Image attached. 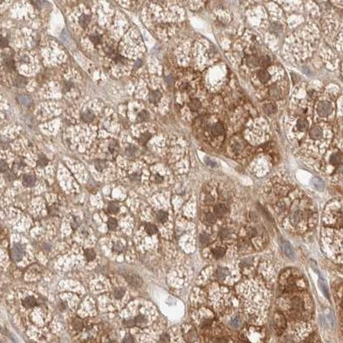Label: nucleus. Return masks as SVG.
<instances>
[{
  "mask_svg": "<svg viewBox=\"0 0 343 343\" xmlns=\"http://www.w3.org/2000/svg\"><path fill=\"white\" fill-rule=\"evenodd\" d=\"M124 293H125V290L121 288V287H119V288H115L114 289V291H113V296L117 299H120L124 295Z\"/></svg>",
  "mask_w": 343,
  "mask_h": 343,
  "instance_id": "nucleus-32",
  "label": "nucleus"
},
{
  "mask_svg": "<svg viewBox=\"0 0 343 343\" xmlns=\"http://www.w3.org/2000/svg\"><path fill=\"white\" fill-rule=\"evenodd\" d=\"M36 182V178L34 175H24L23 178V184L26 187L34 186Z\"/></svg>",
  "mask_w": 343,
  "mask_h": 343,
  "instance_id": "nucleus-10",
  "label": "nucleus"
},
{
  "mask_svg": "<svg viewBox=\"0 0 343 343\" xmlns=\"http://www.w3.org/2000/svg\"><path fill=\"white\" fill-rule=\"evenodd\" d=\"M161 94L157 90L152 91L149 94V100L152 103H157L159 100H161Z\"/></svg>",
  "mask_w": 343,
  "mask_h": 343,
  "instance_id": "nucleus-20",
  "label": "nucleus"
},
{
  "mask_svg": "<svg viewBox=\"0 0 343 343\" xmlns=\"http://www.w3.org/2000/svg\"><path fill=\"white\" fill-rule=\"evenodd\" d=\"M72 326L75 329L77 330H81L82 327H83V324H82V321L80 318H75L72 322Z\"/></svg>",
  "mask_w": 343,
  "mask_h": 343,
  "instance_id": "nucleus-34",
  "label": "nucleus"
},
{
  "mask_svg": "<svg viewBox=\"0 0 343 343\" xmlns=\"http://www.w3.org/2000/svg\"><path fill=\"white\" fill-rule=\"evenodd\" d=\"M200 242L203 245H207L209 243V237L207 233H202L200 235Z\"/></svg>",
  "mask_w": 343,
  "mask_h": 343,
  "instance_id": "nucleus-46",
  "label": "nucleus"
},
{
  "mask_svg": "<svg viewBox=\"0 0 343 343\" xmlns=\"http://www.w3.org/2000/svg\"><path fill=\"white\" fill-rule=\"evenodd\" d=\"M125 279L128 282V283L131 285L132 287H140L141 286L143 285V280L139 277L138 275H136V274H127L125 275Z\"/></svg>",
  "mask_w": 343,
  "mask_h": 343,
  "instance_id": "nucleus-6",
  "label": "nucleus"
},
{
  "mask_svg": "<svg viewBox=\"0 0 343 343\" xmlns=\"http://www.w3.org/2000/svg\"><path fill=\"white\" fill-rule=\"evenodd\" d=\"M309 135H310V137L313 140H317L323 136V130L319 126L315 125L311 129V131L309 132Z\"/></svg>",
  "mask_w": 343,
  "mask_h": 343,
  "instance_id": "nucleus-9",
  "label": "nucleus"
},
{
  "mask_svg": "<svg viewBox=\"0 0 343 343\" xmlns=\"http://www.w3.org/2000/svg\"><path fill=\"white\" fill-rule=\"evenodd\" d=\"M19 100L20 102L23 105H24V106H27L31 102L30 98L28 96H21L19 98Z\"/></svg>",
  "mask_w": 343,
  "mask_h": 343,
  "instance_id": "nucleus-50",
  "label": "nucleus"
},
{
  "mask_svg": "<svg viewBox=\"0 0 343 343\" xmlns=\"http://www.w3.org/2000/svg\"><path fill=\"white\" fill-rule=\"evenodd\" d=\"M180 89H181L182 91H188V90L190 89V86L188 84L185 83V84H183L180 86Z\"/></svg>",
  "mask_w": 343,
  "mask_h": 343,
  "instance_id": "nucleus-62",
  "label": "nucleus"
},
{
  "mask_svg": "<svg viewBox=\"0 0 343 343\" xmlns=\"http://www.w3.org/2000/svg\"><path fill=\"white\" fill-rule=\"evenodd\" d=\"M319 285H320L321 288H322V290H323V292H324V293L326 295V297L328 298V289H327V287H326V285L324 284V282L323 280H320L319 281Z\"/></svg>",
  "mask_w": 343,
  "mask_h": 343,
  "instance_id": "nucleus-51",
  "label": "nucleus"
},
{
  "mask_svg": "<svg viewBox=\"0 0 343 343\" xmlns=\"http://www.w3.org/2000/svg\"><path fill=\"white\" fill-rule=\"evenodd\" d=\"M239 324H240V321H239V317H235L233 320H232L231 325L233 328H238L239 326Z\"/></svg>",
  "mask_w": 343,
  "mask_h": 343,
  "instance_id": "nucleus-55",
  "label": "nucleus"
},
{
  "mask_svg": "<svg viewBox=\"0 0 343 343\" xmlns=\"http://www.w3.org/2000/svg\"><path fill=\"white\" fill-rule=\"evenodd\" d=\"M216 274H217V277L219 278L220 280H225L227 278V276L229 274V271L226 268H219L217 270Z\"/></svg>",
  "mask_w": 343,
  "mask_h": 343,
  "instance_id": "nucleus-23",
  "label": "nucleus"
},
{
  "mask_svg": "<svg viewBox=\"0 0 343 343\" xmlns=\"http://www.w3.org/2000/svg\"><path fill=\"white\" fill-rule=\"evenodd\" d=\"M263 109L268 114H274L277 111L276 105L274 102H268L263 105Z\"/></svg>",
  "mask_w": 343,
  "mask_h": 343,
  "instance_id": "nucleus-14",
  "label": "nucleus"
},
{
  "mask_svg": "<svg viewBox=\"0 0 343 343\" xmlns=\"http://www.w3.org/2000/svg\"><path fill=\"white\" fill-rule=\"evenodd\" d=\"M79 23L82 27H86L90 23V17L88 15H82L79 20Z\"/></svg>",
  "mask_w": 343,
  "mask_h": 343,
  "instance_id": "nucleus-30",
  "label": "nucleus"
},
{
  "mask_svg": "<svg viewBox=\"0 0 343 343\" xmlns=\"http://www.w3.org/2000/svg\"><path fill=\"white\" fill-rule=\"evenodd\" d=\"M135 322L136 326H139V327H144V326H146L147 324H148V318H147L146 316L140 314V315H138V316H136V317L135 318Z\"/></svg>",
  "mask_w": 343,
  "mask_h": 343,
  "instance_id": "nucleus-16",
  "label": "nucleus"
},
{
  "mask_svg": "<svg viewBox=\"0 0 343 343\" xmlns=\"http://www.w3.org/2000/svg\"><path fill=\"white\" fill-rule=\"evenodd\" d=\"M278 215L287 216L290 226L298 231L308 229L314 222L316 212L313 210L312 202L308 198H299L294 201L281 198L274 205Z\"/></svg>",
  "mask_w": 343,
  "mask_h": 343,
  "instance_id": "nucleus-1",
  "label": "nucleus"
},
{
  "mask_svg": "<svg viewBox=\"0 0 343 343\" xmlns=\"http://www.w3.org/2000/svg\"><path fill=\"white\" fill-rule=\"evenodd\" d=\"M47 164H48V160H47V158H46L44 154H40V155H39L38 161H37V165H38L39 166L44 167V166H46Z\"/></svg>",
  "mask_w": 343,
  "mask_h": 343,
  "instance_id": "nucleus-29",
  "label": "nucleus"
},
{
  "mask_svg": "<svg viewBox=\"0 0 343 343\" xmlns=\"http://www.w3.org/2000/svg\"><path fill=\"white\" fill-rule=\"evenodd\" d=\"M123 325L127 328H132L136 325L135 319H127V320H124L123 322Z\"/></svg>",
  "mask_w": 343,
  "mask_h": 343,
  "instance_id": "nucleus-48",
  "label": "nucleus"
},
{
  "mask_svg": "<svg viewBox=\"0 0 343 343\" xmlns=\"http://www.w3.org/2000/svg\"><path fill=\"white\" fill-rule=\"evenodd\" d=\"M1 171H2L3 173H5L6 171H8L7 164H6V163H5L4 161H1Z\"/></svg>",
  "mask_w": 343,
  "mask_h": 343,
  "instance_id": "nucleus-59",
  "label": "nucleus"
},
{
  "mask_svg": "<svg viewBox=\"0 0 343 343\" xmlns=\"http://www.w3.org/2000/svg\"><path fill=\"white\" fill-rule=\"evenodd\" d=\"M4 175H5V178L7 180H9V181H12V180H14L15 178V174L12 171H6L4 173Z\"/></svg>",
  "mask_w": 343,
  "mask_h": 343,
  "instance_id": "nucleus-47",
  "label": "nucleus"
},
{
  "mask_svg": "<svg viewBox=\"0 0 343 343\" xmlns=\"http://www.w3.org/2000/svg\"><path fill=\"white\" fill-rule=\"evenodd\" d=\"M107 227L110 230H115L117 227H118V222L115 219L113 218H110L107 221Z\"/></svg>",
  "mask_w": 343,
  "mask_h": 343,
  "instance_id": "nucleus-42",
  "label": "nucleus"
},
{
  "mask_svg": "<svg viewBox=\"0 0 343 343\" xmlns=\"http://www.w3.org/2000/svg\"><path fill=\"white\" fill-rule=\"evenodd\" d=\"M225 253H226V249L223 248V247H216L215 249L213 250L214 257L217 259L222 257L224 255H225Z\"/></svg>",
  "mask_w": 343,
  "mask_h": 343,
  "instance_id": "nucleus-24",
  "label": "nucleus"
},
{
  "mask_svg": "<svg viewBox=\"0 0 343 343\" xmlns=\"http://www.w3.org/2000/svg\"><path fill=\"white\" fill-rule=\"evenodd\" d=\"M119 144H118V143L115 142V141L112 142V143H110V145H109V151H110L112 154H117V153L119 152Z\"/></svg>",
  "mask_w": 343,
  "mask_h": 343,
  "instance_id": "nucleus-36",
  "label": "nucleus"
},
{
  "mask_svg": "<svg viewBox=\"0 0 343 343\" xmlns=\"http://www.w3.org/2000/svg\"><path fill=\"white\" fill-rule=\"evenodd\" d=\"M130 179H131V181L132 182H135V183H139V182L141 181V175L139 174H131V176H130Z\"/></svg>",
  "mask_w": 343,
  "mask_h": 343,
  "instance_id": "nucleus-49",
  "label": "nucleus"
},
{
  "mask_svg": "<svg viewBox=\"0 0 343 343\" xmlns=\"http://www.w3.org/2000/svg\"><path fill=\"white\" fill-rule=\"evenodd\" d=\"M155 217H156L157 221H159L160 223H164V222H166V220H167V218H168V215H167V213L165 212V211H158V212L156 213Z\"/></svg>",
  "mask_w": 343,
  "mask_h": 343,
  "instance_id": "nucleus-22",
  "label": "nucleus"
},
{
  "mask_svg": "<svg viewBox=\"0 0 343 343\" xmlns=\"http://www.w3.org/2000/svg\"><path fill=\"white\" fill-rule=\"evenodd\" d=\"M150 138H151L150 133H148V132H145V133H143V135L139 137V142H140L141 144L144 145V144H146L147 142H148V141Z\"/></svg>",
  "mask_w": 343,
  "mask_h": 343,
  "instance_id": "nucleus-35",
  "label": "nucleus"
},
{
  "mask_svg": "<svg viewBox=\"0 0 343 343\" xmlns=\"http://www.w3.org/2000/svg\"><path fill=\"white\" fill-rule=\"evenodd\" d=\"M4 65L6 66V68H7L8 69H10V70H12V69H14V62H13V60H12L11 58H10V57H6V58H4Z\"/></svg>",
  "mask_w": 343,
  "mask_h": 343,
  "instance_id": "nucleus-33",
  "label": "nucleus"
},
{
  "mask_svg": "<svg viewBox=\"0 0 343 343\" xmlns=\"http://www.w3.org/2000/svg\"><path fill=\"white\" fill-rule=\"evenodd\" d=\"M145 230L148 234H154L157 232V228L155 226L152 224H146L145 225Z\"/></svg>",
  "mask_w": 343,
  "mask_h": 343,
  "instance_id": "nucleus-38",
  "label": "nucleus"
},
{
  "mask_svg": "<svg viewBox=\"0 0 343 343\" xmlns=\"http://www.w3.org/2000/svg\"><path fill=\"white\" fill-rule=\"evenodd\" d=\"M71 86H72V83L70 82H65L64 83V86H63V92H68L69 89H70V88H71Z\"/></svg>",
  "mask_w": 343,
  "mask_h": 343,
  "instance_id": "nucleus-53",
  "label": "nucleus"
},
{
  "mask_svg": "<svg viewBox=\"0 0 343 343\" xmlns=\"http://www.w3.org/2000/svg\"><path fill=\"white\" fill-rule=\"evenodd\" d=\"M257 77L260 81L262 82H267L270 80V74L267 72L265 69H260L258 72H257Z\"/></svg>",
  "mask_w": 343,
  "mask_h": 343,
  "instance_id": "nucleus-17",
  "label": "nucleus"
},
{
  "mask_svg": "<svg viewBox=\"0 0 343 343\" xmlns=\"http://www.w3.org/2000/svg\"><path fill=\"white\" fill-rule=\"evenodd\" d=\"M160 341H161V342H168V341H170V338L169 336H168V335H166V334H163V335H161V339H160Z\"/></svg>",
  "mask_w": 343,
  "mask_h": 343,
  "instance_id": "nucleus-56",
  "label": "nucleus"
},
{
  "mask_svg": "<svg viewBox=\"0 0 343 343\" xmlns=\"http://www.w3.org/2000/svg\"><path fill=\"white\" fill-rule=\"evenodd\" d=\"M135 153H136V148H134V147H130V148H128L127 150H126V154H127L128 156H134L135 155Z\"/></svg>",
  "mask_w": 343,
  "mask_h": 343,
  "instance_id": "nucleus-54",
  "label": "nucleus"
},
{
  "mask_svg": "<svg viewBox=\"0 0 343 343\" xmlns=\"http://www.w3.org/2000/svg\"><path fill=\"white\" fill-rule=\"evenodd\" d=\"M94 118V116L93 114V112H90V111H86L82 114V121H84L85 123H89V122L93 121Z\"/></svg>",
  "mask_w": 343,
  "mask_h": 343,
  "instance_id": "nucleus-25",
  "label": "nucleus"
},
{
  "mask_svg": "<svg viewBox=\"0 0 343 343\" xmlns=\"http://www.w3.org/2000/svg\"><path fill=\"white\" fill-rule=\"evenodd\" d=\"M275 319H276V326L280 327L281 328H284L286 327V320L285 317L282 315H275Z\"/></svg>",
  "mask_w": 343,
  "mask_h": 343,
  "instance_id": "nucleus-26",
  "label": "nucleus"
},
{
  "mask_svg": "<svg viewBox=\"0 0 343 343\" xmlns=\"http://www.w3.org/2000/svg\"><path fill=\"white\" fill-rule=\"evenodd\" d=\"M142 65V61L138 60V61L136 63L135 67H136V68H138V67H140V65Z\"/></svg>",
  "mask_w": 343,
  "mask_h": 343,
  "instance_id": "nucleus-63",
  "label": "nucleus"
},
{
  "mask_svg": "<svg viewBox=\"0 0 343 343\" xmlns=\"http://www.w3.org/2000/svg\"><path fill=\"white\" fill-rule=\"evenodd\" d=\"M215 215L218 217H222L228 212V208L225 203H218L214 207Z\"/></svg>",
  "mask_w": 343,
  "mask_h": 343,
  "instance_id": "nucleus-7",
  "label": "nucleus"
},
{
  "mask_svg": "<svg viewBox=\"0 0 343 343\" xmlns=\"http://www.w3.org/2000/svg\"><path fill=\"white\" fill-rule=\"evenodd\" d=\"M329 161L333 166H339L343 163V154L341 152H336L334 153L330 156Z\"/></svg>",
  "mask_w": 343,
  "mask_h": 343,
  "instance_id": "nucleus-8",
  "label": "nucleus"
},
{
  "mask_svg": "<svg viewBox=\"0 0 343 343\" xmlns=\"http://www.w3.org/2000/svg\"><path fill=\"white\" fill-rule=\"evenodd\" d=\"M312 184L313 185L316 187V189L317 190H323L324 189V182L322 181L321 179H319V178H314L312 179Z\"/></svg>",
  "mask_w": 343,
  "mask_h": 343,
  "instance_id": "nucleus-37",
  "label": "nucleus"
},
{
  "mask_svg": "<svg viewBox=\"0 0 343 343\" xmlns=\"http://www.w3.org/2000/svg\"><path fill=\"white\" fill-rule=\"evenodd\" d=\"M211 132L214 136H218L223 135L224 132H225V129H224V126L221 123H217L211 128Z\"/></svg>",
  "mask_w": 343,
  "mask_h": 343,
  "instance_id": "nucleus-12",
  "label": "nucleus"
},
{
  "mask_svg": "<svg viewBox=\"0 0 343 343\" xmlns=\"http://www.w3.org/2000/svg\"><path fill=\"white\" fill-rule=\"evenodd\" d=\"M36 305H37V301L32 296L25 298L23 301V305L25 308H32V307H35Z\"/></svg>",
  "mask_w": 343,
  "mask_h": 343,
  "instance_id": "nucleus-13",
  "label": "nucleus"
},
{
  "mask_svg": "<svg viewBox=\"0 0 343 343\" xmlns=\"http://www.w3.org/2000/svg\"><path fill=\"white\" fill-rule=\"evenodd\" d=\"M324 242L333 257L343 262V214L324 221Z\"/></svg>",
  "mask_w": 343,
  "mask_h": 343,
  "instance_id": "nucleus-2",
  "label": "nucleus"
},
{
  "mask_svg": "<svg viewBox=\"0 0 343 343\" xmlns=\"http://www.w3.org/2000/svg\"><path fill=\"white\" fill-rule=\"evenodd\" d=\"M148 119V113L146 111H142L137 116V121L138 122H143L146 121Z\"/></svg>",
  "mask_w": 343,
  "mask_h": 343,
  "instance_id": "nucleus-45",
  "label": "nucleus"
},
{
  "mask_svg": "<svg viewBox=\"0 0 343 343\" xmlns=\"http://www.w3.org/2000/svg\"><path fill=\"white\" fill-rule=\"evenodd\" d=\"M28 57L27 56H26V55H23V56H22L21 58H20V62L21 63H23V64H27V63H28Z\"/></svg>",
  "mask_w": 343,
  "mask_h": 343,
  "instance_id": "nucleus-60",
  "label": "nucleus"
},
{
  "mask_svg": "<svg viewBox=\"0 0 343 343\" xmlns=\"http://www.w3.org/2000/svg\"><path fill=\"white\" fill-rule=\"evenodd\" d=\"M85 257H86V259L89 262V261H92V260L94 259V257H95V253H94V251H93L92 249H88V250L85 251Z\"/></svg>",
  "mask_w": 343,
  "mask_h": 343,
  "instance_id": "nucleus-40",
  "label": "nucleus"
},
{
  "mask_svg": "<svg viewBox=\"0 0 343 343\" xmlns=\"http://www.w3.org/2000/svg\"><path fill=\"white\" fill-rule=\"evenodd\" d=\"M90 40L94 45H99L101 42V36L98 34H94V35H90Z\"/></svg>",
  "mask_w": 343,
  "mask_h": 343,
  "instance_id": "nucleus-43",
  "label": "nucleus"
},
{
  "mask_svg": "<svg viewBox=\"0 0 343 343\" xmlns=\"http://www.w3.org/2000/svg\"><path fill=\"white\" fill-rule=\"evenodd\" d=\"M282 249H283V251L285 252L286 256H287L290 258H294L293 248H292L291 245L287 241H283V243H282Z\"/></svg>",
  "mask_w": 343,
  "mask_h": 343,
  "instance_id": "nucleus-11",
  "label": "nucleus"
},
{
  "mask_svg": "<svg viewBox=\"0 0 343 343\" xmlns=\"http://www.w3.org/2000/svg\"><path fill=\"white\" fill-rule=\"evenodd\" d=\"M108 210L112 214H117L119 211V204L115 202H112L108 205Z\"/></svg>",
  "mask_w": 343,
  "mask_h": 343,
  "instance_id": "nucleus-27",
  "label": "nucleus"
},
{
  "mask_svg": "<svg viewBox=\"0 0 343 343\" xmlns=\"http://www.w3.org/2000/svg\"><path fill=\"white\" fill-rule=\"evenodd\" d=\"M112 59L117 63V64H122V65H123V64H124V63L126 62V59H125L124 58H123L122 56L119 55V54L114 53L112 56Z\"/></svg>",
  "mask_w": 343,
  "mask_h": 343,
  "instance_id": "nucleus-41",
  "label": "nucleus"
},
{
  "mask_svg": "<svg viewBox=\"0 0 343 343\" xmlns=\"http://www.w3.org/2000/svg\"><path fill=\"white\" fill-rule=\"evenodd\" d=\"M291 306L292 309L296 313H300L304 312V300L299 296L293 297L291 299Z\"/></svg>",
  "mask_w": 343,
  "mask_h": 343,
  "instance_id": "nucleus-5",
  "label": "nucleus"
},
{
  "mask_svg": "<svg viewBox=\"0 0 343 343\" xmlns=\"http://www.w3.org/2000/svg\"><path fill=\"white\" fill-rule=\"evenodd\" d=\"M205 220H206V223L213 224L215 221V215H213L212 213H207L205 215Z\"/></svg>",
  "mask_w": 343,
  "mask_h": 343,
  "instance_id": "nucleus-44",
  "label": "nucleus"
},
{
  "mask_svg": "<svg viewBox=\"0 0 343 343\" xmlns=\"http://www.w3.org/2000/svg\"><path fill=\"white\" fill-rule=\"evenodd\" d=\"M342 307H343V300H342Z\"/></svg>",
  "mask_w": 343,
  "mask_h": 343,
  "instance_id": "nucleus-64",
  "label": "nucleus"
},
{
  "mask_svg": "<svg viewBox=\"0 0 343 343\" xmlns=\"http://www.w3.org/2000/svg\"><path fill=\"white\" fill-rule=\"evenodd\" d=\"M27 85V80L26 78L23 77H19L15 79V86L18 87V88H24L25 86Z\"/></svg>",
  "mask_w": 343,
  "mask_h": 343,
  "instance_id": "nucleus-28",
  "label": "nucleus"
},
{
  "mask_svg": "<svg viewBox=\"0 0 343 343\" xmlns=\"http://www.w3.org/2000/svg\"><path fill=\"white\" fill-rule=\"evenodd\" d=\"M270 94L274 100H279L281 98V92L276 85H272L270 87Z\"/></svg>",
  "mask_w": 343,
  "mask_h": 343,
  "instance_id": "nucleus-15",
  "label": "nucleus"
},
{
  "mask_svg": "<svg viewBox=\"0 0 343 343\" xmlns=\"http://www.w3.org/2000/svg\"><path fill=\"white\" fill-rule=\"evenodd\" d=\"M271 61H270V58L267 56L262 57L259 60V65H261L262 68H267L268 66L270 65Z\"/></svg>",
  "mask_w": 343,
  "mask_h": 343,
  "instance_id": "nucleus-31",
  "label": "nucleus"
},
{
  "mask_svg": "<svg viewBox=\"0 0 343 343\" xmlns=\"http://www.w3.org/2000/svg\"><path fill=\"white\" fill-rule=\"evenodd\" d=\"M154 181L155 182V183H157V184H160V183H161V182L163 181V178H162L161 176L158 175V174H156V175L154 177Z\"/></svg>",
  "mask_w": 343,
  "mask_h": 343,
  "instance_id": "nucleus-58",
  "label": "nucleus"
},
{
  "mask_svg": "<svg viewBox=\"0 0 343 343\" xmlns=\"http://www.w3.org/2000/svg\"><path fill=\"white\" fill-rule=\"evenodd\" d=\"M259 59L257 56L256 55H251L247 58V65H248L251 66V67H255V66L259 65Z\"/></svg>",
  "mask_w": 343,
  "mask_h": 343,
  "instance_id": "nucleus-19",
  "label": "nucleus"
},
{
  "mask_svg": "<svg viewBox=\"0 0 343 343\" xmlns=\"http://www.w3.org/2000/svg\"><path fill=\"white\" fill-rule=\"evenodd\" d=\"M113 251H116V252L120 253V252H122V251H123V246L119 243L115 244V245H113Z\"/></svg>",
  "mask_w": 343,
  "mask_h": 343,
  "instance_id": "nucleus-52",
  "label": "nucleus"
},
{
  "mask_svg": "<svg viewBox=\"0 0 343 343\" xmlns=\"http://www.w3.org/2000/svg\"><path fill=\"white\" fill-rule=\"evenodd\" d=\"M134 341V339L132 338V336H131V335H127V336H125L124 338L123 339V342H133Z\"/></svg>",
  "mask_w": 343,
  "mask_h": 343,
  "instance_id": "nucleus-57",
  "label": "nucleus"
},
{
  "mask_svg": "<svg viewBox=\"0 0 343 343\" xmlns=\"http://www.w3.org/2000/svg\"><path fill=\"white\" fill-rule=\"evenodd\" d=\"M7 45H8L7 39L2 37V39H1V46H2V47H5Z\"/></svg>",
  "mask_w": 343,
  "mask_h": 343,
  "instance_id": "nucleus-61",
  "label": "nucleus"
},
{
  "mask_svg": "<svg viewBox=\"0 0 343 343\" xmlns=\"http://www.w3.org/2000/svg\"><path fill=\"white\" fill-rule=\"evenodd\" d=\"M308 122L305 119H300L297 121V128L299 131H306L308 130Z\"/></svg>",
  "mask_w": 343,
  "mask_h": 343,
  "instance_id": "nucleus-18",
  "label": "nucleus"
},
{
  "mask_svg": "<svg viewBox=\"0 0 343 343\" xmlns=\"http://www.w3.org/2000/svg\"><path fill=\"white\" fill-rule=\"evenodd\" d=\"M189 107L190 108V110L192 112H197L199 109L201 108V103L200 101L197 99H193L190 101L189 103Z\"/></svg>",
  "mask_w": 343,
  "mask_h": 343,
  "instance_id": "nucleus-21",
  "label": "nucleus"
},
{
  "mask_svg": "<svg viewBox=\"0 0 343 343\" xmlns=\"http://www.w3.org/2000/svg\"><path fill=\"white\" fill-rule=\"evenodd\" d=\"M24 251H25V247L21 244H15L13 247H12L11 251H10V255H11V258L13 261L15 262H18L21 259L23 258V255H24Z\"/></svg>",
  "mask_w": 343,
  "mask_h": 343,
  "instance_id": "nucleus-3",
  "label": "nucleus"
},
{
  "mask_svg": "<svg viewBox=\"0 0 343 343\" xmlns=\"http://www.w3.org/2000/svg\"><path fill=\"white\" fill-rule=\"evenodd\" d=\"M332 112V107L328 101H322L317 106V113L321 117L328 116Z\"/></svg>",
  "mask_w": 343,
  "mask_h": 343,
  "instance_id": "nucleus-4",
  "label": "nucleus"
},
{
  "mask_svg": "<svg viewBox=\"0 0 343 343\" xmlns=\"http://www.w3.org/2000/svg\"><path fill=\"white\" fill-rule=\"evenodd\" d=\"M94 166L98 171L101 172L106 167V161L103 160H97L96 161L94 162Z\"/></svg>",
  "mask_w": 343,
  "mask_h": 343,
  "instance_id": "nucleus-39",
  "label": "nucleus"
}]
</instances>
